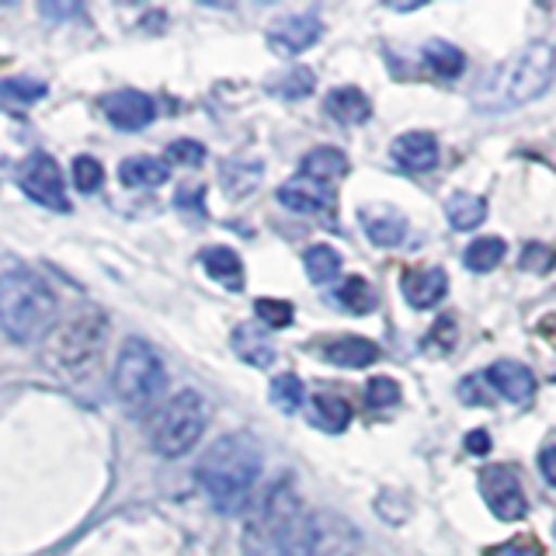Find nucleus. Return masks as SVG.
<instances>
[{
    "instance_id": "nucleus-10",
    "label": "nucleus",
    "mask_w": 556,
    "mask_h": 556,
    "mask_svg": "<svg viewBox=\"0 0 556 556\" xmlns=\"http://www.w3.org/2000/svg\"><path fill=\"white\" fill-rule=\"evenodd\" d=\"M320 35L324 25L317 14H289L268 28V46L278 56H295V52H306L313 42H320Z\"/></svg>"
},
{
    "instance_id": "nucleus-5",
    "label": "nucleus",
    "mask_w": 556,
    "mask_h": 556,
    "mask_svg": "<svg viewBox=\"0 0 556 556\" xmlns=\"http://www.w3.org/2000/svg\"><path fill=\"white\" fill-rule=\"evenodd\" d=\"M112 382H115V396L122 400L126 410L132 414L153 410L167 390V369H164L161 352L143 338H129L118 348Z\"/></svg>"
},
{
    "instance_id": "nucleus-37",
    "label": "nucleus",
    "mask_w": 556,
    "mask_h": 556,
    "mask_svg": "<svg viewBox=\"0 0 556 556\" xmlns=\"http://www.w3.org/2000/svg\"><path fill=\"white\" fill-rule=\"evenodd\" d=\"M483 556H543V546H539L535 539H511V543L486 549Z\"/></svg>"
},
{
    "instance_id": "nucleus-23",
    "label": "nucleus",
    "mask_w": 556,
    "mask_h": 556,
    "mask_svg": "<svg viewBox=\"0 0 556 556\" xmlns=\"http://www.w3.org/2000/svg\"><path fill=\"white\" fill-rule=\"evenodd\" d=\"M300 167H303V178H313L320 185H334L338 178L348 174V156L334 147H317L303 156Z\"/></svg>"
},
{
    "instance_id": "nucleus-3",
    "label": "nucleus",
    "mask_w": 556,
    "mask_h": 556,
    "mask_svg": "<svg viewBox=\"0 0 556 556\" xmlns=\"http://www.w3.org/2000/svg\"><path fill=\"white\" fill-rule=\"evenodd\" d=\"M60 295L39 271L8 268L0 275V327L17 344L42 341L56 330Z\"/></svg>"
},
{
    "instance_id": "nucleus-28",
    "label": "nucleus",
    "mask_w": 556,
    "mask_h": 556,
    "mask_svg": "<svg viewBox=\"0 0 556 556\" xmlns=\"http://www.w3.org/2000/svg\"><path fill=\"white\" fill-rule=\"evenodd\" d=\"M334 300H338L348 313H355V317H365V313H372V309H376V292H372V286L365 282L362 275L344 278Z\"/></svg>"
},
{
    "instance_id": "nucleus-31",
    "label": "nucleus",
    "mask_w": 556,
    "mask_h": 556,
    "mask_svg": "<svg viewBox=\"0 0 556 556\" xmlns=\"http://www.w3.org/2000/svg\"><path fill=\"white\" fill-rule=\"evenodd\" d=\"M0 98H11L17 104H31V101L46 98V84L35 77H8V80H0Z\"/></svg>"
},
{
    "instance_id": "nucleus-36",
    "label": "nucleus",
    "mask_w": 556,
    "mask_h": 556,
    "mask_svg": "<svg viewBox=\"0 0 556 556\" xmlns=\"http://www.w3.org/2000/svg\"><path fill=\"white\" fill-rule=\"evenodd\" d=\"M167 161L178 167H199L205 161V147L195 143V139H174L167 147Z\"/></svg>"
},
{
    "instance_id": "nucleus-34",
    "label": "nucleus",
    "mask_w": 556,
    "mask_h": 556,
    "mask_svg": "<svg viewBox=\"0 0 556 556\" xmlns=\"http://www.w3.org/2000/svg\"><path fill=\"white\" fill-rule=\"evenodd\" d=\"M254 313H257V320L265 324V327H271V330H278V327H289L292 324V306L286 303V300H257L254 303Z\"/></svg>"
},
{
    "instance_id": "nucleus-7",
    "label": "nucleus",
    "mask_w": 556,
    "mask_h": 556,
    "mask_svg": "<svg viewBox=\"0 0 556 556\" xmlns=\"http://www.w3.org/2000/svg\"><path fill=\"white\" fill-rule=\"evenodd\" d=\"M104 338H109V317L98 306H87L49 334V365L74 376L87 372L98 362Z\"/></svg>"
},
{
    "instance_id": "nucleus-11",
    "label": "nucleus",
    "mask_w": 556,
    "mask_h": 556,
    "mask_svg": "<svg viewBox=\"0 0 556 556\" xmlns=\"http://www.w3.org/2000/svg\"><path fill=\"white\" fill-rule=\"evenodd\" d=\"M104 109V118L112 122L115 129H126V132H136V129H147L150 122L156 118V104L150 94L143 91H112L109 98L101 101Z\"/></svg>"
},
{
    "instance_id": "nucleus-21",
    "label": "nucleus",
    "mask_w": 556,
    "mask_h": 556,
    "mask_svg": "<svg viewBox=\"0 0 556 556\" xmlns=\"http://www.w3.org/2000/svg\"><path fill=\"white\" fill-rule=\"evenodd\" d=\"M118 178L129 188H161L170 178V167L161 156H129V161H122Z\"/></svg>"
},
{
    "instance_id": "nucleus-40",
    "label": "nucleus",
    "mask_w": 556,
    "mask_h": 556,
    "mask_svg": "<svg viewBox=\"0 0 556 556\" xmlns=\"http://www.w3.org/2000/svg\"><path fill=\"white\" fill-rule=\"evenodd\" d=\"M466 452H469V456H486V452H491V434H486V431H469L466 434Z\"/></svg>"
},
{
    "instance_id": "nucleus-27",
    "label": "nucleus",
    "mask_w": 556,
    "mask_h": 556,
    "mask_svg": "<svg viewBox=\"0 0 556 556\" xmlns=\"http://www.w3.org/2000/svg\"><path fill=\"white\" fill-rule=\"evenodd\" d=\"M504 240L501 237H480V240H473L466 248V254H463V261H466V268L469 271H477V275H486V271H494L501 261H504Z\"/></svg>"
},
{
    "instance_id": "nucleus-26",
    "label": "nucleus",
    "mask_w": 556,
    "mask_h": 556,
    "mask_svg": "<svg viewBox=\"0 0 556 556\" xmlns=\"http://www.w3.org/2000/svg\"><path fill=\"white\" fill-rule=\"evenodd\" d=\"M425 66L431 70L434 77L452 80V77H459V74H463L466 56H463V52H459L456 46H448V42H428V46H425Z\"/></svg>"
},
{
    "instance_id": "nucleus-35",
    "label": "nucleus",
    "mask_w": 556,
    "mask_h": 556,
    "mask_svg": "<svg viewBox=\"0 0 556 556\" xmlns=\"http://www.w3.org/2000/svg\"><path fill=\"white\" fill-rule=\"evenodd\" d=\"M518 265L526 271H535V275H546L553 265H556V251L546 248V243H526V251H521Z\"/></svg>"
},
{
    "instance_id": "nucleus-12",
    "label": "nucleus",
    "mask_w": 556,
    "mask_h": 556,
    "mask_svg": "<svg viewBox=\"0 0 556 556\" xmlns=\"http://www.w3.org/2000/svg\"><path fill=\"white\" fill-rule=\"evenodd\" d=\"M278 202L303 216H334V191H330V185L303 178V174L278 188Z\"/></svg>"
},
{
    "instance_id": "nucleus-18",
    "label": "nucleus",
    "mask_w": 556,
    "mask_h": 556,
    "mask_svg": "<svg viewBox=\"0 0 556 556\" xmlns=\"http://www.w3.org/2000/svg\"><path fill=\"white\" fill-rule=\"evenodd\" d=\"M230 344H233V355L240 362L257 365V369H265V365L275 362V344H271V338L257 324H237Z\"/></svg>"
},
{
    "instance_id": "nucleus-16",
    "label": "nucleus",
    "mask_w": 556,
    "mask_h": 556,
    "mask_svg": "<svg viewBox=\"0 0 556 556\" xmlns=\"http://www.w3.org/2000/svg\"><path fill=\"white\" fill-rule=\"evenodd\" d=\"M362 226L376 248H396L407 240V219L404 213H396L393 205H369L362 208Z\"/></svg>"
},
{
    "instance_id": "nucleus-15",
    "label": "nucleus",
    "mask_w": 556,
    "mask_h": 556,
    "mask_svg": "<svg viewBox=\"0 0 556 556\" xmlns=\"http://www.w3.org/2000/svg\"><path fill=\"white\" fill-rule=\"evenodd\" d=\"M400 289H404V300L414 309H431V306H439L445 300L448 278H445L442 268H410L404 275V282H400Z\"/></svg>"
},
{
    "instance_id": "nucleus-9",
    "label": "nucleus",
    "mask_w": 556,
    "mask_h": 556,
    "mask_svg": "<svg viewBox=\"0 0 556 556\" xmlns=\"http://www.w3.org/2000/svg\"><path fill=\"white\" fill-rule=\"evenodd\" d=\"M22 191L31 199V202H39L46 208H60V213H66L70 202H66V178H63V170L60 164L52 161L49 153H35L25 161L22 167Z\"/></svg>"
},
{
    "instance_id": "nucleus-39",
    "label": "nucleus",
    "mask_w": 556,
    "mask_h": 556,
    "mask_svg": "<svg viewBox=\"0 0 556 556\" xmlns=\"http://www.w3.org/2000/svg\"><path fill=\"white\" fill-rule=\"evenodd\" d=\"M539 473H543V480H546L549 486H556V445H549V448L539 452Z\"/></svg>"
},
{
    "instance_id": "nucleus-32",
    "label": "nucleus",
    "mask_w": 556,
    "mask_h": 556,
    "mask_svg": "<svg viewBox=\"0 0 556 556\" xmlns=\"http://www.w3.org/2000/svg\"><path fill=\"white\" fill-rule=\"evenodd\" d=\"M74 185L84 195H94V191L104 185V167L94 161V156H77L74 161Z\"/></svg>"
},
{
    "instance_id": "nucleus-6",
    "label": "nucleus",
    "mask_w": 556,
    "mask_h": 556,
    "mask_svg": "<svg viewBox=\"0 0 556 556\" xmlns=\"http://www.w3.org/2000/svg\"><path fill=\"white\" fill-rule=\"evenodd\" d=\"M208 425V404L199 390H178L167 404L156 410L150 425V445L156 456L181 459L202 442Z\"/></svg>"
},
{
    "instance_id": "nucleus-29",
    "label": "nucleus",
    "mask_w": 556,
    "mask_h": 556,
    "mask_svg": "<svg viewBox=\"0 0 556 556\" xmlns=\"http://www.w3.org/2000/svg\"><path fill=\"white\" fill-rule=\"evenodd\" d=\"M303 400H306V390H303V379L300 376L286 372V376H275L271 379V404L278 410H286V414L300 410Z\"/></svg>"
},
{
    "instance_id": "nucleus-14",
    "label": "nucleus",
    "mask_w": 556,
    "mask_h": 556,
    "mask_svg": "<svg viewBox=\"0 0 556 556\" xmlns=\"http://www.w3.org/2000/svg\"><path fill=\"white\" fill-rule=\"evenodd\" d=\"M486 382L508 400V404H529L535 396V376L529 365L521 362H494L486 369Z\"/></svg>"
},
{
    "instance_id": "nucleus-20",
    "label": "nucleus",
    "mask_w": 556,
    "mask_h": 556,
    "mask_svg": "<svg viewBox=\"0 0 556 556\" xmlns=\"http://www.w3.org/2000/svg\"><path fill=\"white\" fill-rule=\"evenodd\" d=\"M202 268L208 278H216L223 289H233L240 292L243 289V261L237 251L230 248H205L202 251Z\"/></svg>"
},
{
    "instance_id": "nucleus-19",
    "label": "nucleus",
    "mask_w": 556,
    "mask_h": 556,
    "mask_svg": "<svg viewBox=\"0 0 556 556\" xmlns=\"http://www.w3.org/2000/svg\"><path fill=\"white\" fill-rule=\"evenodd\" d=\"M324 112L334 122H341V126H358V122H365L372 115V104L358 91V87H338V91L327 94Z\"/></svg>"
},
{
    "instance_id": "nucleus-41",
    "label": "nucleus",
    "mask_w": 556,
    "mask_h": 556,
    "mask_svg": "<svg viewBox=\"0 0 556 556\" xmlns=\"http://www.w3.org/2000/svg\"><path fill=\"white\" fill-rule=\"evenodd\" d=\"M477 387H480V379H477V376L463 379V382H459V400H466V404H486V396L477 393Z\"/></svg>"
},
{
    "instance_id": "nucleus-33",
    "label": "nucleus",
    "mask_w": 556,
    "mask_h": 556,
    "mask_svg": "<svg viewBox=\"0 0 556 556\" xmlns=\"http://www.w3.org/2000/svg\"><path fill=\"white\" fill-rule=\"evenodd\" d=\"M396 400H400L396 379H387V376L369 379V387H365V404H369L372 410H387V407L396 404Z\"/></svg>"
},
{
    "instance_id": "nucleus-13",
    "label": "nucleus",
    "mask_w": 556,
    "mask_h": 556,
    "mask_svg": "<svg viewBox=\"0 0 556 556\" xmlns=\"http://www.w3.org/2000/svg\"><path fill=\"white\" fill-rule=\"evenodd\" d=\"M390 156L396 161V167H404L407 174H428L439 167V139L431 132H404L393 139Z\"/></svg>"
},
{
    "instance_id": "nucleus-4",
    "label": "nucleus",
    "mask_w": 556,
    "mask_h": 556,
    "mask_svg": "<svg viewBox=\"0 0 556 556\" xmlns=\"http://www.w3.org/2000/svg\"><path fill=\"white\" fill-rule=\"evenodd\" d=\"M556 77V49L549 42H529L521 52L494 70V77L483 84V91L473 94L477 112L504 115L521 104L543 98Z\"/></svg>"
},
{
    "instance_id": "nucleus-17",
    "label": "nucleus",
    "mask_w": 556,
    "mask_h": 556,
    "mask_svg": "<svg viewBox=\"0 0 556 556\" xmlns=\"http://www.w3.org/2000/svg\"><path fill=\"white\" fill-rule=\"evenodd\" d=\"M324 358L330 365H341V369H365V365L379 362V344L358 334H344L324 344Z\"/></svg>"
},
{
    "instance_id": "nucleus-25",
    "label": "nucleus",
    "mask_w": 556,
    "mask_h": 556,
    "mask_svg": "<svg viewBox=\"0 0 556 556\" xmlns=\"http://www.w3.org/2000/svg\"><path fill=\"white\" fill-rule=\"evenodd\" d=\"M303 265L313 286H330L341 275V254L327 243H313V248L303 254Z\"/></svg>"
},
{
    "instance_id": "nucleus-30",
    "label": "nucleus",
    "mask_w": 556,
    "mask_h": 556,
    "mask_svg": "<svg viewBox=\"0 0 556 556\" xmlns=\"http://www.w3.org/2000/svg\"><path fill=\"white\" fill-rule=\"evenodd\" d=\"M313 84H317V77H313V70L295 66V70H289L286 77H278V80L271 84V91H275L278 98H286V101H300V98H306V94L313 91Z\"/></svg>"
},
{
    "instance_id": "nucleus-24",
    "label": "nucleus",
    "mask_w": 556,
    "mask_h": 556,
    "mask_svg": "<svg viewBox=\"0 0 556 556\" xmlns=\"http://www.w3.org/2000/svg\"><path fill=\"white\" fill-rule=\"evenodd\" d=\"M445 219L452 230H477L486 219V202L480 195H469V191H452L445 199Z\"/></svg>"
},
{
    "instance_id": "nucleus-2",
    "label": "nucleus",
    "mask_w": 556,
    "mask_h": 556,
    "mask_svg": "<svg viewBox=\"0 0 556 556\" xmlns=\"http://www.w3.org/2000/svg\"><path fill=\"white\" fill-rule=\"evenodd\" d=\"M195 477L219 515H240L248 504H254V486L261 480V448L243 431L223 434L205 448Z\"/></svg>"
},
{
    "instance_id": "nucleus-1",
    "label": "nucleus",
    "mask_w": 556,
    "mask_h": 556,
    "mask_svg": "<svg viewBox=\"0 0 556 556\" xmlns=\"http://www.w3.org/2000/svg\"><path fill=\"white\" fill-rule=\"evenodd\" d=\"M240 546L243 556H317V515L306 511L289 477L254 497Z\"/></svg>"
},
{
    "instance_id": "nucleus-22",
    "label": "nucleus",
    "mask_w": 556,
    "mask_h": 556,
    "mask_svg": "<svg viewBox=\"0 0 556 556\" xmlns=\"http://www.w3.org/2000/svg\"><path fill=\"white\" fill-rule=\"evenodd\" d=\"M352 421V407H348V400L338 396V393H313L309 400V425H317L330 434H338L348 428Z\"/></svg>"
},
{
    "instance_id": "nucleus-38",
    "label": "nucleus",
    "mask_w": 556,
    "mask_h": 556,
    "mask_svg": "<svg viewBox=\"0 0 556 556\" xmlns=\"http://www.w3.org/2000/svg\"><path fill=\"white\" fill-rule=\"evenodd\" d=\"M428 344H439L442 352H448V348L456 344V320H452V317H442L439 324L431 327V338H428Z\"/></svg>"
},
{
    "instance_id": "nucleus-8",
    "label": "nucleus",
    "mask_w": 556,
    "mask_h": 556,
    "mask_svg": "<svg viewBox=\"0 0 556 556\" xmlns=\"http://www.w3.org/2000/svg\"><path fill=\"white\" fill-rule=\"evenodd\" d=\"M477 483H480V497L486 501V508H491L494 518H501V521L526 518L529 501H526V491H521L511 466H483Z\"/></svg>"
}]
</instances>
